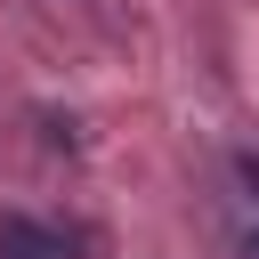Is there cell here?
<instances>
[{"mask_svg": "<svg viewBox=\"0 0 259 259\" xmlns=\"http://www.w3.org/2000/svg\"><path fill=\"white\" fill-rule=\"evenodd\" d=\"M243 259H259V227H251V235H243Z\"/></svg>", "mask_w": 259, "mask_h": 259, "instance_id": "3", "label": "cell"}, {"mask_svg": "<svg viewBox=\"0 0 259 259\" xmlns=\"http://www.w3.org/2000/svg\"><path fill=\"white\" fill-rule=\"evenodd\" d=\"M0 259H65V235L24 210H0Z\"/></svg>", "mask_w": 259, "mask_h": 259, "instance_id": "1", "label": "cell"}, {"mask_svg": "<svg viewBox=\"0 0 259 259\" xmlns=\"http://www.w3.org/2000/svg\"><path fill=\"white\" fill-rule=\"evenodd\" d=\"M235 178H243V194H251V202H259V154H251V146H243V154H235Z\"/></svg>", "mask_w": 259, "mask_h": 259, "instance_id": "2", "label": "cell"}]
</instances>
